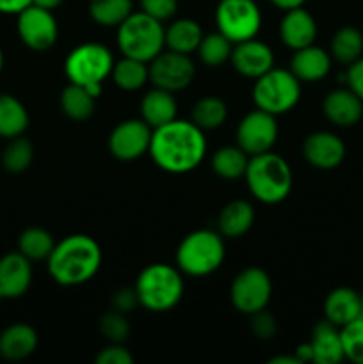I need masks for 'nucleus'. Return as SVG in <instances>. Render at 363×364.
<instances>
[{
  "mask_svg": "<svg viewBox=\"0 0 363 364\" xmlns=\"http://www.w3.org/2000/svg\"><path fill=\"white\" fill-rule=\"evenodd\" d=\"M148 153L166 173H191L206 155L205 134L192 121L173 119L153 130Z\"/></svg>",
  "mask_w": 363,
  "mask_h": 364,
  "instance_id": "f257e3e1",
  "label": "nucleus"
},
{
  "mask_svg": "<svg viewBox=\"0 0 363 364\" xmlns=\"http://www.w3.org/2000/svg\"><path fill=\"white\" fill-rule=\"evenodd\" d=\"M102 267V249L89 235H70L46 258L50 277L60 287H78L98 274Z\"/></svg>",
  "mask_w": 363,
  "mask_h": 364,
  "instance_id": "f03ea898",
  "label": "nucleus"
},
{
  "mask_svg": "<svg viewBox=\"0 0 363 364\" xmlns=\"http://www.w3.org/2000/svg\"><path fill=\"white\" fill-rule=\"evenodd\" d=\"M244 178L253 198L265 205L285 201L294 185V176L288 162L273 151L249 156Z\"/></svg>",
  "mask_w": 363,
  "mask_h": 364,
  "instance_id": "7ed1b4c3",
  "label": "nucleus"
},
{
  "mask_svg": "<svg viewBox=\"0 0 363 364\" xmlns=\"http://www.w3.org/2000/svg\"><path fill=\"white\" fill-rule=\"evenodd\" d=\"M139 304L152 313H166L184 297V279L178 267L152 263L144 267L135 281Z\"/></svg>",
  "mask_w": 363,
  "mask_h": 364,
  "instance_id": "20e7f679",
  "label": "nucleus"
},
{
  "mask_svg": "<svg viewBox=\"0 0 363 364\" xmlns=\"http://www.w3.org/2000/svg\"><path fill=\"white\" fill-rule=\"evenodd\" d=\"M117 48L125 57L152 63L166 48V28L144 11L132 13L117 25Z\"/></svg>",
  "mask_w": 363,
  "mask_h": 364,
  "instance_id": "39448f33",
  "label": "nucleus"
},
{
  "mask_svg": "<svg viewBox=\"0 0 363 364\" xmlns=\"http://www.w3.org/2000/svg\"><path fill=\"white\" fill-rule=\"evenodd\" d=\"M224 240L219 231L196 230L180 242L177 249V267L182 274L205 277L216 272L224 262Z\"/></svg>",
  "mask_w": 363,
  "mask_h": 364,
  "instance_id": "423d86ee",
  "label": "nucleus"
},
{
  "mask_svg": "<svg viewBox=\"0 0 363 364\" xmlns=\"http://www.w3.org/2000/svg\"><path fill=\"white\" fill-rule=\"evenodd\" d=\"M112 68V53L100 43L78 45L64 60V73L68 80L88 89L95 98L102 95V85L110 77Z\"/></svg>",
  "mask_w": 363,
  "mask_h": 364,
  "instance_id": "0eeeda50",
  "label": "nucleus"
},
{
  "mask_svg": "<svg viewBox=\"0 0 363 364\" xmlns=\"http://www.w3.org/2000/svg\"><path fill=\"white\" fill-rule=\"evenodd\" d=\"M301 98V80L290 70L273 68L253 85V102L256 109L265 110L273 116L288 112L294 109Z\"/></svg>",
  "mask_w": 363,
  "mask_h": 364,
  "instance_id": "6e6552de",
  "label": "nucleus"
},
{
  "mask_svg": "<svg viewBox=\"0 0 363 364\" xmlns=\"http://www.w3.org/2000/svg\"><path fill=\"white\" fill-rule=\"evenodd\" d=\"M216 25L224 38L237 45L256 38L262 27V11L255 0H219Z\"/></svg>",
  "mask_w": 363,
  "mask_h": 364,
  "instance_id": "1a4fd4ad",
  "label": "nucleus"
},
{
  "mask_svg": "<svg viewBox=\"0 0 363 364\" xmlns=\"http://www.w3.org/2000/svg\"><path fill=\"white\" fill-rule=\"evenodd\" d=\"M273 297V283L269 274L260 267H249L237 274L230 288L231 304L244 315L265 309Z\"/></svg>",
  "mask_w": 363,
  "mask_h": 364,
  "instance_id": "9d476101",
  "label": "nucleus"
},
{
  "mask_svg": "<svg viewBox=\"0 0 363 364\" xmlns=\"http://www.w3.org/2000/svg\"><path fill=\"white\" fill-rule=\"evenodd\" d=\"M149 66V82L155 87L166 89L169 92H178L192 84L196 75V66L191 55L178 53L173 50H162Z\"/></svg>",
  "mask_w": 363,
  "mask_h": 364,
  "instance_id": "9b49d317",
  "label": "nucleus"
},
{
  "mask_svg": "<svg viewBox=\"0 0 363 364\" xmlns=\"http://www.w3.org/2000/svg\"><path fill=\"white\" fill-rule=\"evenodd\" d=\"M16 16V31L25 46L34 52H46L56 45L59 27L52 11L31 4Z\"/></svg>",
  "mask_w": 363,
  "mask_h": 364,
  "instance_id": "f8f14e48",
  "label": "nucleus"
},
{
  "mask_svg": "<svg viewBox=\"0 0 363 364\" xmlns=\"http://www.w3.org/2000/svg\"><path fill=\"white\" fill-rule=\"evenodd\" d=\"M278 134H280V128H278L276 116L256 109L242 117L235 132V139H237L238 148L253 156L270 151L276 144Z\"/></svg>",
  "mask_w": 363,
  "mask_h": 364,
  "instance_id": "ddd939ff",
  "label": "nucleus"
},
{
  "mask_svg": "<svg viewBox=\"0 0 363 364\" xmlns=\"http://www.w3.org/2000/svg\"><path fill=\"white\" fill-rule=\"evenodd\" d=\"M153 128L142 119L121 121L109 135V151L117 160H135L149 151Z\"/></svg>",
  "mask_w": 363,
  "mask_h": 364,
  "instance_id": "4468645a",
  "label": "nucleus"
},
{
  "mask_svg": "<svg viewBox=\"0 0 363 364\" xmlns=\"http://www.w3.org/2000/svg\"><path fill=\"white\" fill-rule=\"evenodd\" d=\"M306 162L320 171L337 169L345 159V144L333 132H313L302 142Z\"/></svg>",
  "mask_w": 363,
  "mask_h": 364,
  "instance_id": "2eb2a0df",
  "label": "nucleus"
},
{
  "mask_svg": "<svg viewBox=\"0 0 363 364\" xmlns=\"http://www.w3.org/2000/svg\"><path fill=\"white\" fill-rule=\"evenodd\" d=\"M230 63L242 77L256 80L274 68V53L270 46L253 38L233 45Z\"/></svg>",
  "mask_w": 363,
  "mask_h": 364,
  "instance_id": "dca6fc26",
  "label": "nucleus"
},
{
  "mask_svg": "<svg viewBox=\"0 0 363 364\" xmlns=\"http://www.w3.org/2000/svg\"><path fill=\"white\" fill-rule=\"evenodd\" d=\"M32 283L31 259L20 251L9 252L0 258V295L2 299H20L28 291Z\"/></svg>",
  "mask_w": 363,
  "mask_h": 364,
  "instance_id": "f3484780",
  "label": "nucleus"
},
{
  "mask_svg": "<svg viewBox=\"0 0 363 364\" xmlns=\"http://www.w3.org/2000/svg\"><path fill=\"white\" fill-rule=\"evenodd\" d=\"M280 38L283 45L294 52L313 45L317 38L315 18L302 9V6L285 11L280 21Z\"/></svg>",
  "mask_w": 363,
  "mask_h": 364,
  "instance_id": "a211bd4d",
  "label": "nucleus"
},
{
  "mask_svg": "<svg viewBox=\"0 0 363 364\" xmlns=\"http://www.w3.org/2000/svg\"><path fill=\"white\" fill-rule=\"evenodd\" d=\"M322 112L335 127H354L363 117V100H359L349 87L333 89L324 98Z\"/></svg>",
  "mask_w": 363,
  "mask_h": 364,
  "instance_id": "6ab92c4d",
  "label": "nucleus"
},
{
  "mask_svg": "<svg viewBox=\"0 0 363 364\" xmlns=\"http://www.w3.org/2000/svg\"><path fill=\"white\" fill-rule=\"evenodd\" d=\"M363 315L362 295L347 287L335 288L324 301V316L337 327H344Z\"/></svg>",
  "mask_w": 363,
  "mask_h": 364,
  "instance_id": "aec40b11",
  "label": "nucleus"
},
{
  "mask_svg": "<svg viewBox=\"0 0 363 364\" xmlns=\"http://www.w3.org/2000/svg\"><path fill=\"white\" fill-rule=\"evenodd\" d=\"M38 348V333L28 323H13L0 333V358L23 361Z\"/></svg>",
  "mask_w": 363,
  "mask_h": 364,
  "instance_id": "412c9836",
  "label": "nucleus"
},
{
  "mask_svg": "<svg viewBox=\"0 0 363 364\" xmlns=\"http://www.w3.org/2000/svg\"><path fill=\"white\" fill-rule=\"evenodd\" d=\"M331 55L315 45L295 50L290 59V71L301 82H319L330 73Z\"/></svg>",
  "mask_w": 363,
  "mask_h": 364,
  "instance_id": "4be33fe9",
  "label": "nucleus"
},
{
  "mask_svg": "<svg viewBox=\"0 0 363 364\" xmlns=\"http://www.w3.org/2000/svg\"><path fill=\"white\" fill-rule=\"evenodd\" d=\"M310 345L313 348V363L315 364H338L345 359L340 327L333 326L327 320H322L313 327Z\"/></svg>",
  "mask_w": 363,
  "mask_h": 364,
  "instance_id": "5701e85b",
  "label": "nucleus"
},
{
  "mask_svg": "<svg viewBox=\"0 0 363 364\" xmlns=\"http://www.w3.org/2000/svg\"><path fill=\"white\" fill-rule=\"evenodd\" d=\"M177 100H174L173 92L166 91V89L153 87L152 91L142 96L141 119L148 123L153 130L177 119Z\"/></svg>",
  "mask_w": 363,
  "mask_h": 364,
  "instance_id": "b1692460",
  "label": "nucleus"
},
{
  "mask_svg": "<svg viewBox=\"0 0 363 364\" xmlns=\"http://www.w3.org/2000/svg\"><path fill=\"white\" fill-rule=\"evenodd\" d=\"M255 223V210L244 199L230 201L219 213L217 228L224 238H241L251 230Z\"/></svg>",
  "mask_w": 363,
  "mask_h": 364,
  "instance_id": "393cba45",
  "label": "nucleus"
},
{
  "mask_svg": "<svg viewBox=\"0 0 363 364\" xmlns=\"http://www.w3.org/2000/svg\"><path fill=\"white\" fill-rule=\"evenodd\" d=\"M203 39V31L198 21L191 18H180L174 20L166 28V48L178 53H187L191 55L196 52Z\"/></svg>",
  "mask_w": 363,
  "mask_h": 364,
  "instance_id": "a878e982",
  "label": "nucleus"
},
{
  "mask_svg": "<svg viewBox=\"0 0 363 364\" xmlns=\"http://www.w3.org/2000/svg\"><path fill=\"white\" fill-rule=\"evenodd\" d=\"M28 128V112L13 95L0 92V137L14 139Z\"/></svg>",
  "mask_w": 363,
  "mask_h": 364,
  "instance_id": "bb28decb",
  "label": "nucleus"
},
{
  "mask_svg": "<svg viewBox=\"0 0 363 364\" xmlns=\"http://www.w3.org/2000/svg\"><path fill=\"white\" fill-rule=\"evenodd\" d=\"M249 155L238 146H223L212 156V169L223 180H238L244 176Z\"/></svg>",
  "mask_w": 363,
  "mask_h": 364,
  "instance_id": "cd10ccee",
  "label": "nucleus"
},
{
  "mask_svg": "<svg viewBox=\"0 0 363 364\" xmlns=\"http://www.w3.org/2000/svg\"><path fill=\"white\" fill-rule=\"evenodd\" d=\"M110 77H112L114 84L123 91H137L149 80V66L148 63H142L139 59L123 57L121 60L114 63Z\"/></svg>",
  "mask_w": 363,
  "mask_h": 364,
  "instance_id": "c85d7f7f",
  "label": "nucleus"
},
{
  "mask_svg": "<svg viewBox=\"0 0 363 364\" xmlns=\"http://www.w3.org/2000/svg\"><path fill=\"white\" fill-rule=\"evenodd\" d=\"M95 96L82 85L71 84L60 92V109L70 119L85 121L95 112Z\"/></svg>",
  "mask_w": 363,
  "mask_h": 364,
  "instance_id": "c756f323",
  "label": "nucleus"
},
{
  "mask_svg": "<svg viewBox=\"0 0 363 364\" xmlns=\"http://www.w3.org/2000/svg\"><path fill=\"white\" fill-rule=\"evenodd\" d=\"M228 117V105L217 96H205L199 98L198 102L192 105L191 110V121L196 127L205 130H216V128L223 127V123Z\"/></svg>",
  "mask_w": 363,
  "mask_h": 364,
  "instance_id": "7c9ffc66",
  "label": "nucleus"
},
{
  "mask_svg": "<svg viewBox=\"0 0 363 364\" xmlns=\"http://www.w3.org/2000/svg\"><path fill=\"white\" fill-rule=\"evenodd\" d=\"M363 55V34L356 27H342L331 39V57L340 64H352Z\"/></svg>",
  "mask_w": 363,
  "mask_h": 364,
  "instance_id": "2f4dec72",
  "label": "nucleus"
},
{
  "mask_svg": "<svg viewBox=\"0 0 363 364\" xmlns=\"http://www.w3.org/2000/svg\"><path fill=\"white\" fill-rule=\"evenodd\" d=\"M132 13V0H89V14L102 27H117Z\"/></svg>",
  "mask_w": 363,
  "mask_h": 364,
  "instance_id": "473e14b6",
  "label": "nucleus"
},
{
  "mask_svg": "<svg viewBox=\"0 0 363 364\" xmlns=\"http://www.w3.org/2000/svg\"><path fill=\"white\" fill-rule=\"evenodd\" d=\"M53 237L50 231L43 230V228H27L21 231L20 238H18V251L28 258L31 262H39V259H46L50 252L53 251Z\"/></svg>",
  "mask_w": 363,
  "mask_h": 364,
  "instance_id": "72a5a7b5",
  "label": "nucleus"
},
{
  "mask_svg": "<svg viewBox=\"0 0 363 364\" xmlns=\"http://www.w3.org/2000/svg\"><path fill=\"white\" fill-rule=\"evenodd\" d=\"M231 50H233V43L217 31L212 32V34H203V39L196 52H198L203 64L210 68H217L226 63V60H230Z\"/></svg>",
  "mask_w": 363,
  "mask_h": 364,
  "instance_id": "f704fd0d",
  "label": "nucleus"
},
{
  "mask_svg": "<svg viewBox=\"0 0 363 364\" xmlns=\"http://www.w3.org/2000/svg\"><path fill=\"white\" fill-rule=\"evenodd\" d=\"M34 160V146L25 137L9 139V144L2 151V167L7 173L20 174L31 167Z\"/></svg>",
  "mask_w": 363,
  "mask_h": 364,
  "instance_id": "c9c22d12",
  "label": "nucleus"
},
{
  "mask_svg": "<svg viewBox=\"0 0 363 364\" xmlns=\"http://www.w3.org/2000/svg\"><path fill=\"white\" fill-rule=\"evenodd\" d=\"M340 336L345 359L363 364V315L347 326L340 327Z\"/></svg>",
  "mask_w": 363,
  "mask_h": 364,
  "instance_id": "e433bc0d",
  "label": "nucleus"
},
{
  "mask_svg": "<svg viewBox=\"0 0 363 364\" xmlns=\"http://www.w3.org/2000/svg\"><path fill=\"white\" fill-rule=\"evenodd\" d=\"M100 333L110 343H125L130 336V323H128L125 313L112 309L100 318Z\"/></svg>",
  "mask_w": 363,
  "mask_h": 364,
  "instance_id": "4c0bfd02",
  "label": "nucleus"
},
{
  "mask_svg": "<svg viewBox=\"0 0 363 364\" xmlns=\"http://www.w3.org/2000/svg\"><path fill=\"white\" fill-rule=\"evenodd\" d=\"M249 316H251V331L258 340L267 341L276 336L278 322L273 313H269L267 309H260Z\"/></svg>",
  "mask_w": 363,
  "mask_h": 364,
  "instance_id": "58836bf2",
  "label": "nucleus"
},
{
  "mask_svg": "<svg viewBox=\"0 0 363 364\" xmlns=\"http://www.w3.org/2000/svg\"><path fill=\"white\" fill-rule=\"evenodd\" d=\"M141 11L164 23L177 14L178 0H141Z\"/></svg>",
  "mask_w": 363,
  "mask_h": 364,
  "instance_id": "ea45409f",
  "label": "nucleus"
},
{
  "mask_svg": "<svg viewBox=\"0 0 363 364\" xmlns=\"http://www.w3.org/2000/svg\"><path fill=\"white\" fill-rule=\"evenodd\" d=\"M96 364H132L134 358L123 343H110L105 348L100 350V354L95 359Z\"/></svg>",
  "mask_w": 363,
  "mask_h": 364,
  "instance_id": "a19ab883",
  "label": "nucleus"
},
{
  "mask_svg": "<svg viewBox=\"0 0 363 364\" xmlns=\"http://www.w3.org/2000/svg\"><path fill=\"white\" fill-rule=\"evenodd\" d=\"M110 302H112V309L127 315V313H130L139 304L137 291H135V288H120V290L114 291L112 301Z\"/></svg>",
  "mask_w": 363,
  "mask_h": 364,
  "instance_id": "79ce46f5",
  "label": "nucleus"
},
{
  "mask_svg": "<svg viewBox=\"0 0 363 364\" xmlns=\"http://www.w3.org/2000/svg\"><path fill=\"white\" fill-rule=\"evenodd\" d=\"M345 82H347V87L359 100H363V55L352 64H349L347 73H345Z\"/></svg>",
  "mask_w": 363,
  "mask_h": 364,
  "instance_id": "37998d69",
  "label": "nucleus"
},
{
  "mask_svg": "<svg viewBox=\"0 0 363 364\" xmlns=\"http://www.w3.org/2000/svg\"><path fill=\"white\" fill-rule=\"evenodd\" d=\"M32 0H0V13L2 14H18L25 7L31 6Z\"/></svg>",
  "mask_w": 363,
  "mask_h": 364,
  "instance_id": "c03bdc74",
  "label": "nucleus"
},
{
  "mask_svg": "<svg viewBox=\"0 0 363 364\" xmlns=\"http://www.w3.org/2000/svg\"><path fill=\"white\" fill-rule=\"evenodd\" d=\"M294 355L298 358V361L301 364L302 363H310V361L313 363V348H312V345H310V341H308V343L299 345V347L295 348Z\"/></svg>",
  "mask_w": 363,
  "mask_h": 364,
  "instance_id": "a18cd8bd",
  "label": "nucleus"
},
{
  "mask_svg": "<svg viewBox=\"0 0 363 364\" xmlns=\"http://www.w3.org/2000/svg\"><path fill=\"white\" fill-rule=\"evenodd\" d=\"M305 2L306 0H270L273 6H276L278 9H283V11L294 9V7H301Z\"/></svg>",
  "mask_w": 363,
  "mask_h": 364,
  "instance_id": "49530a36",
  "label": "nucleus"
},
{
  "mask_svg": "<svg viewBox=\"0 0 363 364\" xmlns=\"http://www.w3.org/2000/svg\"><path fill=\"white\" fill-rule=\"evenodd\" d=\"M63 2L64 0H32V4H34V6H39V7H43V9H48V11L57 9V7H59Z\"/></svg>",
  "mask_w": 363,
  "mask_h": 364,
  "instance_id": "de8ad7c7",
  "label": "nucleus"
},
{
  "mask_svg": "<svg viewBox=\"0 0 363 364\" xmlns=\"http://www.w3.org/2000/svg\"><path fill=\"white\" fill-rule=\"evenodd\" d=\"M269 364H301L295 355H276V358L269 359Z\"/></svg>",
  "mask_w": 363,
  "mask_h": 364,
  "instance_id": "09e8293b",
  "label": "nucleus"
},
{
  "mask_svg": "<svg viewBox=\"0 0 363 364\" xmlns=\"http://www.w3.org/2000/svg\"><path fill=\"white\" fill-rule=\"evenodd\" d=\"M2 70H4V52L2 48H0V73H2Z\"/></svg>",
  "mask_w": 363,
  "mask_h": 364,
  "instance_id": "8fccbe9b",
  "label": "nucleus"
},
{
  "mask_svg": "<svg viewBox=\"0 0 363 364\" xmlns=\"http://www.w3.org/2000/svg\"><path fill=\"white\" fill-rule=\"evenodd\" d=\"M359 295H362V306H363V291H362V294H359Z\"/></svg>",
  "mask_w": 363,
  "mask_h": 364,
  "instance_id": "3c124183",
  "label": "nucleus"
},
{
  "mask_svg": "<svg viewBox=\"0 0 363 364\" xmlns=\"http://www.w3.org/2000/svg\"><path fill=\"white\" fill-rule=\"evenodd\" d=\"M0 301H2V295H0Z\"/></svg>",
  "mask_w": 363,
  "mask_h": 364,
  "instance_id": "603ef678",
  "label": "nucleus"
}]
</instances>
